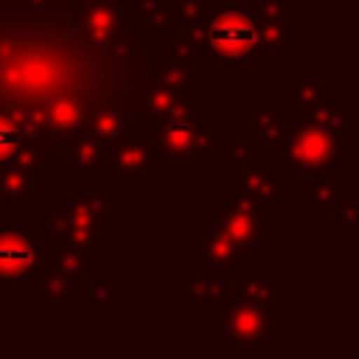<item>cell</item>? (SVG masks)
Masks as SVG:
<instances>
[{
    "label": "cell",
    "mask_w": 359,
    "mask_h": 359,
    "mask_svg": "<svg viewBox=\"0 0 359 359\" xmlns=\"http://www.w3.org/2000/svg\"><path fill=\"white\" fill-rule=\"evenodd\" d=\"M208 42L210 48L219 53V56H244L255 48L258 42V28H255V20L244 11H219L213 20H210V28H208Z\"/></svg>",
    "instance_id": "6da1fadb"
},
{
    "label": "cell",
    "mask_w": 359,
    "mask_h": 359,
    "mask_svg": "<svg viewBox=\"0 0 359 359\" xmlns=\"http://www.w3.org/2000/svg\"><path fill=\"white\" fill-rule=\"evenodd\" d=\"M34 266V244L20 233H0V280L22 278Z\"/></svg>",
    "instance_id": "7a4b0ae2"
},
{
    "label": "cell",
    "mask_w": 359,
    "mask_h": 359,
    "mask_svg": "<svg viewBox=\"0 0 359 359\" xmlns=\"http://www.w3.org/2000/svg\"><path fill=\"white\" fill-rule=\"evenodd\" d=\"M20 143H22V132L17 129V123L8 121L6 115H0V163L8 160L11 154H17Z\"/></svg>",
    "instance_id": "3957f363"
}]
</instances>
